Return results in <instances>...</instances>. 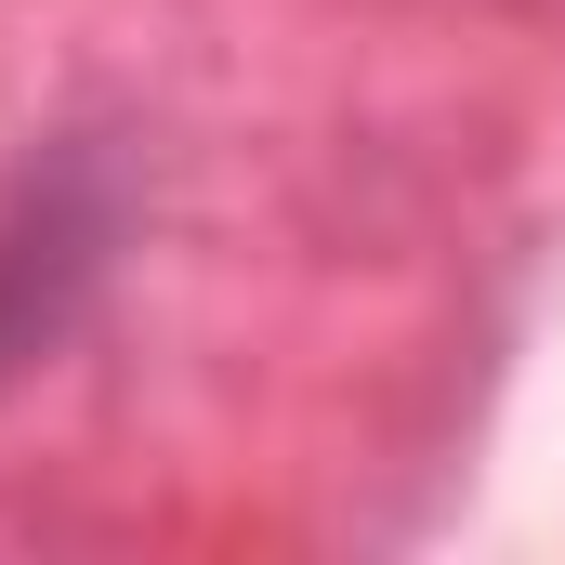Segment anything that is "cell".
Returning a JSON list of instances; mask_svg holds the SVG:
<instances>
[{
    "instance_id": "6da1fadb",
    "label": "cell",
    "mask_w": 565,
    "mask_h": 565,
    "mask_svg": "<svg viewBox=\"0 0 565 565\" xmlns=\"http://www.w3.org/2000/svg\"><path fill=\"white\" fill-rule=\"evenodd\" d=\"M119 237H132V158L106 132H53L0 171V395L93 316Z\"/></svg>"
}]
</instances>
